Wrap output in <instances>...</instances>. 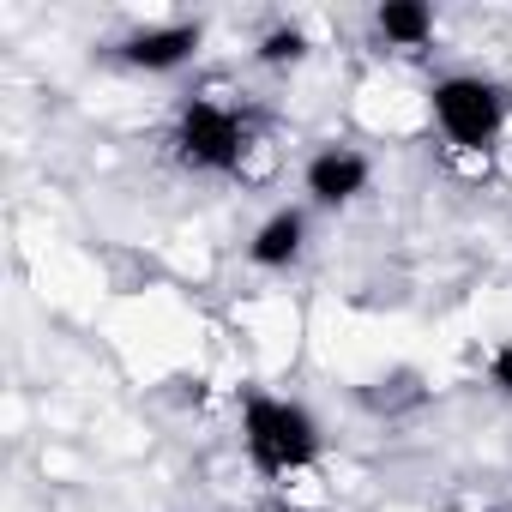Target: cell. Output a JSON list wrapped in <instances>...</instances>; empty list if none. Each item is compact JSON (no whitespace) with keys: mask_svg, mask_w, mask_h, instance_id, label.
Instances as JSON below:
<instances>
[{"mask_svg":"<svg viewBox=\"0 0 512 512\" xmlns=\"http://www.w3.org/2000/svg\"><path fill=\"white\" fill-rule=\"evenodd\" d=\"M302 247H308V211L302 205H284V211H272L260 229H253L247 260L260 266V272H290L302 260Z\"/></svg>","mask_w":512,"mask_h":512,"instance_id":"8992f818","label":"cell"},{"mask_svg":"<svg viewBox=\"0 0 512 512\" xmlns=\"http://www.w3.org/2000/svg\"><path fill=\"white\" fill-rule=\"evenodd\" d=\"M241 452H247V464L260 470V476L290 482V476H302V470L320 464L326 434H320V422H314L308 404L278 398V392H247L241 398Z\"/></svg>","mask_w":512,"mask_h":512,"instance_id":"6da1fadb","label":"cell"},{"mask_svg":"<svg viewBox=\"0 0 512 512\" xmlns=\"http://www.w3.org/2000/svg\"><path fill=\"white\" fill-rule=\"evenodd\" d=\"M488 386H494L500 398H512V338L494 344V356H488Z\"/></svg>","mask_w":512,"mask_h":512,"instance_id":"9c48e42d","label":"cell"},{"mask_svg":"<svg viewBox=\"0 0 512 512\" xmlns=\"http://www.w3.org/2000/svg\"><path fill=\"white\" fill-rule=\"evenodd\" d=\"M175 157L199 175H235L247 151V121L217 97H187L175 115Z\"/></svg>","mask_w":512,"mask_h":512,"instance_id":"3957f363","label":"cell"},{"mask_svg":"<svg viewBox=\"0 0 512 512\" xmlns=\"http://www.w3.org/2000/svg\"><path fill=\"white\" fill-rule=\"evenodd\" d=\"M253 61L260 67H302L308 61V31L302 25H272L260 37V49H253Z\"/></svg>","mask_w":512,"mask_h":512,"instance_id":"ba28073f","label":"cell"},{"mask_svg":"<svg viewBox=\"0 0 512 512\" xmlns=\"http://www.w3.org/2000/svg\"><path fill=\"white\" fill-rule=\"evenodd\" d=\"M368 181H374V163H368L356 145H320V151L308 157V169H302V193H308V205H320V211L356 205V199L368 193Z\"/></svg>","mask_w":512,"mask_h":512,"instance_id":"277c9868","label":"cell"},{"mask_svg":"<svg viewBox=\"0 0 512 512\" xmlns=\"http://www.w3.org/2000/svg\"><path fill=\"white\" fill-rule=\"evenodd\" d=\"M428 109H434V127L446 133V145L458 151H488L506 127V91L482 73H446L434 79L428 91Z\"/></svg>","mask_w":512,"mask_h":512,"instance_id":"7a4b0ae2","label":"cell"},{"mask_svg":"<svg viewBox=\"0 0 512 512\" xmlns=\"http://www.w3.org/2000/svg\"><path fill=\"white\" fill-rule=\"evenodd\" d=\"M199 43H205V25L175 19V25L133 31V37L121 43V61H127L133 73H175V67H187V61L199 55Z\"/></svg>","mask_w":512,"mask_h":512,"instance_id":"5b68a950","label":"cell"},{"mask_svg":"<svg viewBox=\"0 0 512 512\" xmlns=\"http://www.w3.org/2000/svg\"><path fill=\"white\" fill-rule=\"evenodd\" d=\"M374 31L392 49H422V43H434V7H422V0H386L374 13Z\"/></svg>","mask_w":512,"mask_h":512,"instance_id":"52a82bcc","label":"cell"}]
</instances>
